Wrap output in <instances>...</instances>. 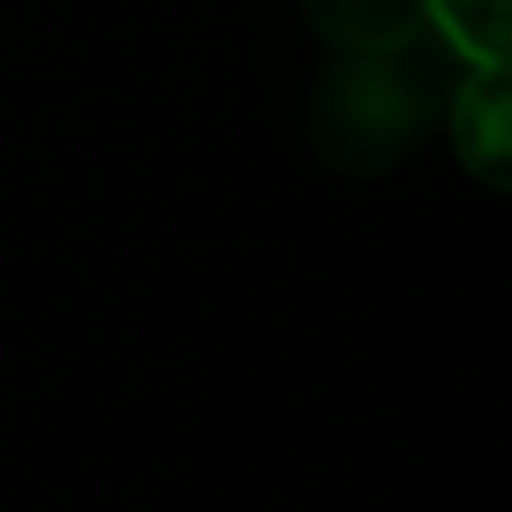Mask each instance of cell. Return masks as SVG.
Segmentation results:
<instances>
[{"mask_svg": "<svg viewBox=\"0 0 512 512\" xmlns=\"http://www.w3.org/2000/svg\"><path fill=\"white\" fill-rule=\"evenodd\" d=\"M302 19L332 55H386L428 37L422 0H302Z\"/></svg>", "mask_w": 512, "mask_h": 512, "instance_id": "3957f363", "label": "cell"}, {"mask_svg": "<svg viewBox=\"0 0 512 512\" xmlns=\"http://www.w3.org/2000/svg\"><path fill=\"white\" fill-rule=\"evenodd\" d=\"M452 157L464 163V175L488 193L512 187V79L506 61L494 67H458V85H446L440 103Z\"/></svg>", "mask_w": 512, "mask_h": 512, "instance_id": "7a4b0ae2", "label": "cell"}, {"mask_svg": "<svg viewBox=\"0 0 512 512\" xmlns=\"http://www.w3.org/2000/svg\"><path fill=\"white\" fill-rule=\"evenodd\" d=\"M422 25L458 67H494L506 61L512 0H422Z\"/></svg>", "mask_w": 512, "mask_h": 512, "instance_id": "277c9868", "label": "cell"}, {"mask_svg": "<svg viewBox=\"0 0 512 512\" xmlns=\"http://www.w3.org/2000/svg\"><path fill=\"white\" fill-rule=\"evenodd\" d=\"M440 103V61L422 37L386 55H338L308 91V151L344 181H380L440 121Z\"/></svg>", "mask_w": 512, "mask_h": 512, "instance_id": "6da1fadb", "label": "cell"}]
</instances>
